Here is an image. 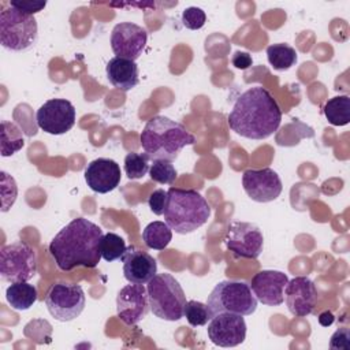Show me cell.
I'll return each instance as SVG.
<instances>
[{"instance_id":"1","label":"cell","mask_w":350,"mask_h":350,"mask_svg":"<svg viewBox=\"0 0 350 350\" xmlns=\"http://www.w3.org/2000/svg\"><path fill=\"white\" fill-rule=\"evenodd\" d=\"M103 228L85 217H75L51 241L49 253L62 271L94 268L101 258Z\"/></svg>"},{"instance_id":"2","label":"cell","mask_w":350,"mask_h":350,"mask_svg":"<svg viewBox=\"0 0 350 350\" xmlns=\"http://www.w3.org/2000/svg\"><path fill=\"white\" fill-rule=\"evenodd\" d=\"M230 129L249 139H265L280 126L282 111L273 96L262 86L243 92L227 118Z\"/></svg>"},{"instance_id":"3","label":"cell","mask_w":350,"mask_h":350,"mask_svg":"<svg viewBox=\"0 0 350 350\" xmlns=\"http://www.w3.org/2000/svg\"><path fill=\"white\" fill-rule=\"evenodd\" d=\"M139 141L150 160L163 159L174 161L185 146L196 144V137L182 123L157 115L145 124Z\"/></svg>"},{"instance_id":"4","label":"cell","mask_w":350,"mask_h":350,"mask_svg":"<svg viewBox=\"0 0 350 350\" xmlns=\"http://www.w3.org/2000/svg\"><path fill=\"white\" fill-rule=\"evenodd\" d=\"M164 220L176 234H189L204 226L211 216V205L193 189L170 187Z\"/></svg>"},{"instance_id":"5","label":"cell","mask_w":350,"mask_h":350,"mask_svg":"<svg viewBox=\"0 0 350 350\" xmlns=\"http://www.w3.org/2000/svg\"><path fill=\"white\" fill-rule=\"evenodd\" d=\"M146 284L149 306L156 317L167 321H176L183 317L186 295L171 273H156Z\"/></svg>"},{"instance_id":"6","label":"cell","mask_w":350,"mask_h":350,"mask_svg":"<svg viewBox=\"0 0 350 350\" xmlns=\"http://www.w3.org/2000/svg\"><path fill=\"white\" fill-rule=\"evenodd\" d=\"M208 308L212 316L228 312L241 316H250L257 309V298L250 286L239 280L219 282L208 295Z\"/></svg>"},{"instance_id":"7","label":"cell","mask_w":350,"mask_h":350,"mask_svg":"<svg viewBox=\"0 0 350 350\" xmlns=\"http://www.w3.org/2000/svg\"><path fill=\"white\" fill-rule=\"evenodd\" d=\"M37 21L15 7L3 8L0 12V42L12 52L26 51L37 41Z\"/></svg>"},{"instance_id":"8","label":"cell","mask_w":350,"mask_h":350,"mask_svg":"<svg viewBox=\"0 0 350 350\" xmlns=\"http://www.w3.org/2000/svg\"><path fill=\"white\" fill-rule=\"evenodd\" d=\"M37 272V256L22 241L4 245L0 252V275L5 282H27Z\"/></svg>"},{"instance_id":"9","label":"cell","mask_w":350,"mask_h":350,"mask_svg":"<svg viewBox=\"0 0 350 350\" xmlns=\"http://www.w3.org/2000/svg\"><path fill=\"white\" fill-rule=\"evenodd\" d=\"M85 293L79 284L56 283L45 295V305L52 317L59 321L77 319L85 308Z\"/></svg>"},{"instance_id":"10","label":"cell","mask_w":350,"mask_h":350,"mask_svg":"<svg viewBox=\"0 0 350 350\" xmlns=\"http://www.w3.org/2000/svg\"><path fill=\"white\" fill-rule=\"evenodd\" d=\"M224 243L230 252L242 258H257L264 247L261 230L249 221H232L226 232Z\"/></svg>"},{"instance_id":"11","label":"cell","mask_w":350,"mask_h":350,"mask_svg":"<svg viewBox=\"0 0 350 350\" xmlns=\"http://www.w3.org/2000/svg\"><path fill=\"white\" fill-rule=\"evenodd\" d=\"M75 107L66 98H51L45 101L36 113L38 127L53 135L70 131L75 124Z\"/></svg>"},{"instance_id":"12","label":"cell","mask_w":350,"mask_h":350,"mask_svg":"<svg viewBox=\"0 0 350 350\" xmlns=\"http://www.w3.org/2000/svg\"><path fill=\"white\" fill-rule=\"evenodd\" d=\"M148 290L144 284L130 283L120 288L116 297L118 317L127 325H135L149 312Z\"/></svg>"},{"instance_id":"13","label":"cell","mask_w":350,"mask_h":350,"mask_svg":"<svg viewBox=\"0 0 350 350\" xmlns=\"http://www.w3.org/2000/svg\"><path fill=\"white\" fill-rule=\"evenodd\" d=\"M148 33L139 25L120 22L113 26L111 33V48L118 57L137 60L146 45Z\"/></svg>"},{"instance_id":"14","label":"cell","mask_w":350,"mask_h":350,"mask_svg":"<svg viewBox=\"0 0 350 350\" xmlns=\"http://www.w3.org/2000/svg\"><path fill=\"white\" fill-rule=\"evenodd\" d=\"M208 336L211 342L220 347H234L246 338V323L241 314L223 312L215 314L208 324Z\"/></svg>"},{"instance_id":"15","label":"cell","mask_w":350,"mask_h":350,"mask_svg":"<svg viewBox=\"0 0 350 350\" xmlns=\"http://www.w3.org/2000/svg\"><path fill=\"white\" fill-rule=\"evenodd\" d=\"M242 186L246 194L256 202H269L276 200L283 185L280 176L272 168L246 170L242 175Z\"/></svg>"},{"instance_id":"16","label":"cell","mask_w":350,"mask_h":350,"mask_svg":"<svg viewBox=\"0 0 350 350\" xmlns=\"http://www.w3.org/2000/svg\"><path fill=\"white\" fill-rule=\"evenodd\" d=\"M283 295L290 313L297 317L310 314L317 302L316 286L308 276H297L288 280Z\"/></svg>"},{"instance_id":"17","label":"cell","mask_w":350,"mask_h":350,"mask_svg":"<svg viewBox=\"0 0 350 350\" xmlns=\"http://www.w3.org/2000/svg\"><path fill=\"white\" fill-rule=\"evenodd\" d=\"M288 282V278L282 271L262 269L252 278L249 284L257 301L268 306H278L283 304V291Z\"/></svg>"},{"instance_id":"18","label":"cell","mask_w":350,"mask_h":350,"mask_svg":"<svg viewBox=\"0 0 350 350\" xmlns=\"http://www.w3.org/2000/svg\"><path fill=\"white\" fill-rule=\"evenodd\" d=\"M85 180L88 186L100 194L115 190L120 183V167L112 159L98 157L90 161L85 168Z\"/></svg>"},{"instance_id":"19","label":"cell","mask_w":350,"mask_h":350,"mask_svg":"<svg viewBox=\"0 0 350 350\" xmlns=\"http://www.w3.org/2000/svg\"><path fill=\"white\" fill-rule=\"evenodd\" d=\"M123 276L130 283L146 284L157 273V261L149 253L129 246L123 257Z\"/></svg>"},{"instance_id":"20","label":"cell","mask_w":350,"mask_h":350,"mask_svg":"<svg viewBox=\"0 0 350 350\" xmlns=\"http://www.w3.org/2000/svg\"><path fill=\"white\" fill-rule=\"evenodd\" d=\"M105 72L109 83L122 92L131 90L139 82L138 66L134 60L115 56L108 62Z\"/></svg>"},{"instance_id":"21","label":"cell","mask_w":350,"mask_h":350,"mask_svg":"<svg viewBox=\"0 0 350 350\" xmlns=\"http://www.w3.org/2000/svg\"><path fill=\"white\" fill-rule=\"evenodd\" d=\"M5 299L15 310H27L37 301V288L27 282L11 283L5 290Z\"/></svg>"},{"instance_id":"22","label":"cell","mask_w":350,"mask_h":350,"mask_svg":"<svg viewBox=\"0 0 350 350\" xmlns=\"http://www.w3.org/2000/svg\"><path fill=\"white\" fill-rule=\"evenodd\" d=\"M142 239L149 249L163 250L172 239V230L165 221H152L144 228Z\"/></svg>"},{"instance_id":"23","label":"cell","mask_w":350,"mask_h":350,"mask_svg":"<svg viewBox=\"0 0 350 350\" xmlns=\"http://www.w3.org/2000/svg\"><path fill=\"white\" fill-rule=\"evenodd\" d=\"M324 115L332 126H346L350 122V98L347 94L329 98L324 108Z\"/></svg>"},{"instance_id":"24","label":"cell","mask_w":350,"mask_h":350,"mask_svg":"<svg viewBox=\"0 0 350 350\" xmlns=\"http://www.w3.org/2000/svg\"><path fill=\"white\" fill-rule=\"evenodd\" d=\"M267 57L269 64L278 70V71H284L291 68L298 59L297 51L284 42L279 44H272L267 48Z\"/></svg>"},{"instance_id":"25","label":"cell","mask_w":350,"mask_h":350,"mask_svg":"<svg viewBox=\"0 0 350 350\" xmlns=\"http://www.w3.org/2000/svg\"><path fill=\"white\" fill-rule=\"evenodd\" d=\"M0 138H1V156H12L18 150H21L25 145V138L22 130L12 122L3 120L1 122V131H0Z\"/></svg>"},{"instance_id":"26","label":"cell","mask_w":350,"mask_h":350,"mask_svg":"<svg viewBox=\"0 0 350 350\" xmlns=\"http://www.w3.org/2000/svg\"><path fill=\"white\" fill-rule=\"evenodd\" d=\"M100 250H101V257L105 261L111 262L115 260H120L126 253L127 246L124 239L120 235L115 232H107L101 238Z\"/></svg>"},{"instance_id":"27","label":"cell","mask_w":350,"mask_h":350,"mask_svg":"<svg viewBox=\"0 0 350 350\" xmlns=\"http://www.w3.org/2000/svg\"><path fill=\"white\" fill-rule=\"evenodd\" d=\"M183 316L187 319V321L191 327H202V325L208 324V321L213 317L208 305L202 304L200 301H196V299L186 301V305L183 309Z\"/></svg>"},{"instance_id":"28","label":"cell","mask_w":350,"mask_h":350,"mask_svg":"<svg viewBox=\"0 0 350 350\" xmlns=\"http://www.w3.org/2000/svg\"><path fill=\"white\" fill-rule=\"evenodd\" d=\"M150 157L146 153H129L124 157V172L129 179H139L149 172Z\"/></svg>"},{"instance_id":"29","label":"cell","mask_w":350,"mask_h":350,"mask_svg":"<svg viewBox=\"0 0 350 350\" xmlns=\"http://www.w3.org/2000/svg\"><path fill=\"white\" fill-rule=\"evenodd\" d=\"M150 179L161 183V185H172L175 179L178 178V172L174 167V164L168 160L163 159H154L152 160L150 168H149Z\"/></svg>"},{"instance_id":"30","label":"cell","mask_w":350,"mask_h":350,"mask_svg":"<svg viewBox=\"0 0 350 350\" xmlns=\"http://www.w3.org/2000/svg\"><path fill=\"white\" fill-rule=\"evenodd\" d=\"M1 211L7 212L15 202L18 196V187L15 179L10 176L7 172L1 171Z\"/></svg>"},{"instance_id":"31","label":"cell","mask_w":350,"mask_h":350,"mask_svg":"<svg viewBox=\"0 0 350 350\" xmlns=\"http://www.w3.org/2000/svg\"><path fill=\"white\" fill-rule=\"evenodd\" d=\"M206 22L205 12L198 7H187L182 12V23L186 29L198 30Z\"/></svg>"},{"instance_id":"32","label":"cell","mask_w":350,"mask_h":350,"mask_svg":"<svg viewBox=\"0 0 350 350\" xmlns=\"http://www.w3.org/2000/svg\"><path fill=\"white\" fill-rule=\"evenodd\" d=\"M25 335L27 338H31L33 340L36 339L37 334H40V338H41V342L40 343H44V342H51V334H52V325L46 321V320H34V321H30L26 327H25Z\"/></svg>"},{"instance_id":"33","label":"cell","mask_w":350,"mask_h":350,"mask_svg":"<svg viewBox=\"0 0 350 350\" xmlns=\"http://www.w3.org/2000/svg\"><path fill=\"white\" fill-rule=\"evenodd\" d=\"M167 200H168V194L165 190H163V189L154 190L148 198L150 211L157 216L163 215L165 211V206H167Z\"/></svg>"},{"instance_id":"34","label":"cell","mask_w":350,"mask_h":350,"mask_svg":"<svg viewBox=\"0 0 350 350\" xmlns=\"http://www.w3.org/2000/svg\"><path fill=\"white\" fill-rule=\"evenodd\" d=\"M329 347L332 350H349L350 349V331L349 328H338L329 339Z\"/></svg>"},{"instance_id":"35","label":"cell","mask_w":350,"mask_h":350,"mask_svg":"<svg viewBox=\"0 0 350 350\" xmlns=\"http://www.w3.org/2000/svg\"><path fill=\"white\" fill-rule=\"evenodd\" d=\"M11 7H15L16 10L29 14V15H34L37 12H40L42 8H45L46 1H10Z\"/></svg>"},{"instance_id":"36","label":"cell","mask_w":350,"mask_h":350,"mask_svg":"<svg viewBox=\"0 0 350 350\" xmlns=\"http://www.w3.org/2000/svg\"><path fill=\"white\" fill-rule=\"evenodd\" d=\"M231 63L234 67L239 68V70H246L252 66L253 63V59L250 56V53L247 52H242V51H237L234 55H232V59H231Z\"/></svg>"},{"instance_id":"37","label":"cell","mask_w":350,"mask_h":350,"mask_svg":"<svg viewBox=\"0 0 350 350\" xmlns=\"http://www.w3.org/2000/svg\"><path fill=\"white\" fill-rule=\"evenodd\" d=\"M334 321H335V317H334V314H332L331 312H328V310L320 313V316H319V323H320L323 327H329Z\"/></svg>"}]
</instances>
